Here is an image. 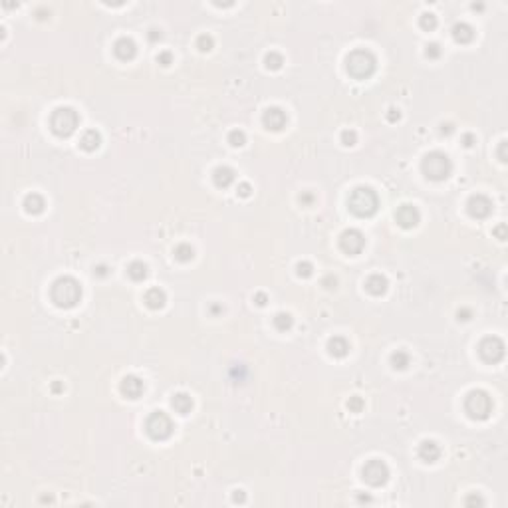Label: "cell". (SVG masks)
Wrapping results in <instances>:
<instances>
[{"instance_id":"6da1fadb","label":"cell","mask_w":508,"mask_h":508,"mask_svg":"<svg viewBox=\"0 0 508 508\" xmlns=\"http://www.w3.org/2000/svg\"><path fill=\"white\" fill-rule=\"evenodd\" d=\"M81 284L74 278V276H60L58 280H54L52 288H50V298L58 308L70 310L76 308L81 300Z\"/></svg>"},{"instance_id":"7a4b0ae2","label":"cell","mask_w":508,"mask_h":508,"mask_svg":"<svg viewBox=\"0 0 508 508\" xmlns=\"http://www.w3.org/2000/svg\"><path fill=\"white\" fill-rule=\"evenodd\" d=\"M348 209L357 218H370L379 209V197L372 187H355L349 193Z\"/></svg>"},{"instance_id":"3957f363","label":"cell","mask_w":508,"mask_h":508,"mask_svg":"<svg viewBox=\"0 0 508 508\" xmlns=\"http://www.w3.org/2000/svg\"><path fill=\"white\" fill-rule=\"evenodd\" d=\"M377 58L365 48H357L346 58V70L353 80H367L375 74Z\"/></svg>"},{"instance_id":"277c9868","label":"cell","mask_w":508,"mask_h":508,"mask_svg":"<svg viewBox=\"0 0 508 508\" xmlns=\"http://www.w3.org/2000/svg\"><path fill=\"white\" fill-rule=\"evenodd\" d=\"M421 171H423V175L427 177L429 181L441 183V181H445V179L451 177V173H453V161L449 159V155L443 153V151H431V153H427L423 157Z\"/></svg>"},{"instance_id":"5b68a950","label":"cell","mask_w":508,"mask_h":508,"mask_svg":"<svg viewBox=\"0 0 508 508\" xmlns=\"http://www.w3.org/2000/svg\"><path fill=\"white\" fill-rule=\"evenodd\" d=\"M80 127V115L74 107H56L50 115V129L56 137H70Z\"/></svg>"},{"instance_id":"8992f818","label":"cell","mask_w":508,"mask_h":508,"mask_svg":"<svg viewBox=\"0 0 508 508\" xmlns=\"http://www.w3.org/2000/svg\"><path fill=\"white\" fill-rule=\"evenodd\" d=\"M492 407H494L492 397H490L484 389H473V391H469L467 397H465V413H467L471 419H475V421H484V419H488L490 413H492Z\"/></svg>"},{"instance_id":"52a82bcc","label":"cell","mask_w":508,"mask_h":508,"mask_svg":"<svg viewBox=\"0 0 508 508\" xmlns=\"http://www.w3.org/2000/svg\"><path fill=\"white\" fill-rule=\"evenodd\" d=\"M175 431V425L171 421V417L163 411H155L147 417L145 421V433L153 439V441H167Z\"/></svg>"},{"instance_id":"ba28073f","label":"cell","mask_w":508,"mask_h":508,"mask_svg":"<svg viewBox=\"0 0 508 508\" xmlns=\"http://www.w3.org/2000/svg\"><path fill=\"white\" fill-rule=\"evenodd\" d=\"M504 353H506V346L496 336H486L479 344V355L484 363H498L504 359Z\"/></svg>"},{"instance_id":"9c48e42d","label":"cell","mask_w":508,"mask_h":508,"mask_svg":"<svg viewBox=\"0 0 508 508\" xmlns=\"http://www.w3.org/2000/svg\"><path fill=\"white\" fill-rule=\"evenodd\" d=\"M363 481L370 486H383L389 481V467L379 458L367 460L363 465Z\"/></svg>"},{"instance_id":"30bf717a","label":"cell","mask_w":508,"mask_h":508,"mask_svg":"<svg viewBox=\"0 0 508 508\" xmlns=\"http://www.w3.org/2000/svg\"><path fill=\"white\" fill-rule=\"evenodd\" d=\"M340 248H342V252H346L349 256L359 254V252L365 248V237H363V233L357 230V228H348V230H344L342 237H340Z\"/></svg>"},{"instance_id":"8fae6325","label":"cell","mask_w":508,"mask_h":508,"mask_svg":"<svg viewBox=\"0 0 508 508\" xmlns=\"http://www.w3.org/2000/svg\"><path fill=\"white\" fill-rule=\"evenodd\" d=\"M492 201L486 197V195H473L471 199H469V203H467V211L469 214L473 216V218H477V220H482V218H488L490 214H492Z\"/></svg>"},{"instance_id":"7c38bea8","label":"cell","mask_w":508,"mask_h":508,"mask_svg":"<svg viewBox=\"0 0 508 508\" xmlns=\"http://www.w3.org/2000/svg\"><path fill=\"white\" fill-rule=\"evenodd\" d=\"M395 220H397V224H399L401 228L411 230V228H415V226L419 224L421 213H419V209L413 207V205H401V207L397 209V213H395Z\"/></svg>"},{"instance_id":"4fadbf2b","label":"cell","mask_w":508,"mask_h":508,"mask_svg":"<svg viewBox=\"0 0 508 508\" xmlns=\"http://www.w3.org/2000/svg\"><path fill=\"white\" fill-rule=\"evenodd\" d=\"M262 123L270 131H282L286 127V123H288L286 111L282 107H268L264 111V115H262Z\"/></svg>"},{"instance_id":"5bb4252c","label":"cell","mask_w":508,"mask_h":508,"mask_svg":"<svg viewBox=\"0 0 508 508\" xmlns=\"http://www.w3.org/2000/svg\"><path fill=\"white\" fill-rule=\"evenodd\" d=\"M121 393L127 397V399H139L145 391V383L139 375H125L121 379V385H119Z\"/></svg>"},{"instance_id":"9a60e30c","label":"cell","mask_w":508,"mask_h":508,"mask_svg":"<svg viewBox=\"0 0 508 508\" xmlns=\"http://www.w3.org/2000/svg\"><path fill=\"white\" fill-rule=\"evenodd\" d=\"M113 54H115L119 60H123V62L133 60L135 56H137V44H135L131 38L123 36V38H119V40L113 44Z\"/></svg>"},{"instance_id":"2e32d148","label":"cell","mask_w":508,"mask_h":508,"mask_svg":"<svg viewBox=\"0 0 508 508\" xmlns=\"http://www.w3.org/2000/svg\"><path fill=\"white\" fill-rule=\"evenodd\" d=\"M349 342L344 338V336H334V338H330L328 340V353L332 355V357H338V359H344L346 355L349 353Z\"/></svg>"},{"instance_id":"e0dca14e","label":"cell","mask_w":508,"mask_h":508,"mask_svg":"<svg viewBox=\"0 0 508 508\" xmlns=\"http://www.w3.org/2000/svg\"><path fill=\"white\" fill-rule=\"evenodd\" d=\"M235 179H237V173L230 169V167H226V165H222V167H216L213 171V181L216 187L220 189H226L230 187L233 183H235Z\"/></svg>"},{"instance_id":"ac0fdd59","label":"cell","mask_w":508,"mask_h":508,"mask_svg":"<svg viewBox=\"0 0 508 508\" xmlns=\"http://www.w3.org/2000/svg\"><path fill=\"white\" fill-rule=\"evenodd\" d=\"M143 302H145V306L149 310H161L167 304V294L161 288H149L143 296Z\"/></svg>"},{"instance_id":"d6986e66","label":"cell","mask_w":508,"mask_h":508,"mask_svg":"<svg viewBox=\"0 0 508 508\" xmlns=\"http://www.w3.org/2000/svg\"><path fill=\"white\" fill-rule=\"evenodd\" d=\"M387 288H389V282L383 274H372L365 280V290L372 296H383L387 292Z\"/></svg>"},{"instance_id":"ffe728a7","label":"cell","mask_w":508,"mask_h":508,"mask_svg":"<svg viewBox=\"0 0 508 508\" xmlns=\"http://www.w3.org/2000/svg\"><path fill=\"white\" fill-rule=\"evenodd\" d=\"M417 455L423 463H435L441 456V447L435 441H423L417 449Z\"/></svg>"},{"instance_id":"44dd1931","label":"cell","mask_w":508,"mask_h":508,"mask_svg":"<svg viewBox=\"0 0 508 508\" xmlns=\"http://www.w3.org/2000/svg\"><path fill=\"white\" fill-rule=\"evenodd\" d=\"M46 209V199L38 193H30L24 197V211L28 214H42Z\"/></svg>"},{"instance_id":"7402d4cb","label":"cell","mask_w":508,"mask_h":508,"mask_svg":"<svg viewBox=\"0 0 508 508\" xmlns=\"http://www.w3.org/2000/svg\"><path fill=\"white\" fill-rule=\"evenodd\" d=\"M100 145H102V133H100V131H96V129H87V131H83V133H81L80 147L83 149V151L91 153V151H96Z\"/></svg>"},{"instance_id":"603a6c76","label":"cell","mask_w":508,"mask_h":508,"mask_svg":"<svg viewBox=\"0 0 508 508\" xmlns=\"http://www.w3.org/2000/svg\"><path fill=\"white\" fill-rule=\"evenodd\" d=\"M453 38L458 44H471L475 40V28L467 22H458L453 28Z\"/></svg>"},{"instance_id":"cb8c5ba5","label":"cell","mask_w":508,"mask_h":508,"mask_svg":"<svg viewBox=\"0 0 508 508\" xmlns=\"http://www.w3.org/2000/svg\"><path fill=\"white\" fill-rule=\"evenodd\" d=\"M171 407L179 413V415H189L191 409H193V397L189 393H175L173 399H171Z\"/></svg>"},{"instance_id":"d4e9b609","label":"cell","mask_w":508,"mask_h":508,"mask_svg":"<svg viewBox=\"0 0 508 508\" xmlns=\"http://www.w3.org/2000/svg\"><path fill=\"white\" fill-rule=\"evenodd\" d=\"M127 274H129V278L135 280V282H143V280L147 278L149 270H147V264H145V262H141V260H133V262L127 266Z\"/></svg>"},{"instance_id":"484cf974","label":"cell","mask_w":508,"mask_h":508,"mask_svg":"<svg viewBox=\"0 0 508 508\" xmlns=\"http://www.w3.org/2000/svg\"><path fill=\"white\" fill-rule=\"evenodd\" d=\"M409 363H411V355H409L407 351L397 349V351L391 353V367H393V370H407Z\"/></svg>"},{"instance_id":"4316f807","label":"cell","mask_w":508,"mask_h":508,"mask_svg":"<svg viewBox=\"0 0 508 508\" xmlns=\"http://www.w3.org/2000/svg\"><path fill=\"white\" fill-rule=\"evenodd\" d=\"M175 258L179 260V262H191L193 258H195V250H193V246L187 244V242H181V244H177L175 246Z\"/></svg>"},{"instance_id":"83f0119b","label":"cell","mask_w":508,"mask_h":508,"mask_svg":"<svg viewBox=\"0 0 508 508\" xmlns=\"http://www.w3.org/2000/svg\"><path fill=\"white\" fill-rule=\"evenodd\" d=\"M292 324H294V320H292V316L288 312H278L274 316V328L278 332H288L292 328Z\"/></svg>"},{"instance_id":"f1b7e54d","label":"cell","mask_w":508,"mask_h":508,"mask_svg":"<svg viewBox=\"0 0 508 508\" xmlns=\"http://www.w3.org/2000/svg\"><path fill=\"white\" fill-rule=\"evenodd\" d=\"M282 64H284V58H282V54L268 52L266 56H264V66H266L268 70H272V72L280 70V68H282Z\"/></svg>"},{"instance_id":"f546056e","label":"cell","mask_w":508,"mask_h":508,"mask_svg":"<svg viewBox=\"0 0 508 508\" xmlns=\"http://www.w3.org/2000/svg\"><path fill=\"white\" fill-rule=\"evenodd\" d=\"M419 26L423 28L425 32H431L437 28V16L433 12H423L421 18H419Z\"/></svg>"},{"instance_id":"4dcf8cb0","label":"cell","mask_w":508,"mask_h":508,"mask_svg":"<svg viewBox=\"0 0 508 508\" xmlns=\"http://www.w3.org/2000/svg\"><path fill=\"white\" fill-rule=\"evenodd\" d=\"M214 46V40L213 36H209V34H201L199 38H197V48L201 50V52H211Z\"/></svg>"},{"instance_id":"1f68e13d","label":"cell","mask_w":508,"mask_h":508,"mask_svg":"<svg viewBox=\"0 0 508 508\" xmlns=\"http://www.w3.org/2000/svg\"><path fill=\"white\" fill-rule=\"evenodd\" d=\"M296 274H298L300 278H310V276L314 274V264L308 262V260L298 262V264H296Z\"/></svg>"},{"instance_id":"d6a6232c","label":"cell","mask_w":508,"mask_h":508,"mask_svg":"<svg viewBox=\"0 0 508 508\" xmlns=\"http://www.w3.org/2000/svg\"><path fill=\"white\" fill-rule=\"evenodd\" d=\"M228 143H230L233 147H242V145L246 143V135H244V131H241V129L230 131V133H228Z\"/></svg>"},{"instance_id":"836d02e7","label":"cell","mask_w":508,"mask_h":508,"mask_svg":"<svg viewBox=\"0 0 508 508\" xmlns=\"http://www.w3.org/2000/svg\"><path fill=\"white\" fill-rule=\"evenodd\" d=\"M363 407H365V403H363L361 397H357V395H355V397H349V401H348L349 413H361Z\"/></svg>"},{"instance_id":"e575fe53","label":"cell","mask_w":508,"mask_h":508,"mask_svg":"<svg viewBox=\"0 0 508 508\" xmlns=\"http://www.w3.org/2000/svg\"><path fill=\"white\" fill-rule=\"evenodd\" d=\"M342 143H344L346 147H353V145L357 143V133H355L353 129H344V131H342Z\"/></svg>"},{"instance_id":"d590c367","label":"cell","mask_w":508,"mask_h":508,"mask_svg":"<svg viewBox=\"0 0 508 508\" xmlns=\"http://www.w3.org/2000/svg\"><path fill=\"white\" fill-rule=\"evenodd\" d=\"M441 54H443V50H441L439 44H429L427 50H425V56L429 60H437V58H441Z\"/></svg>"},{"instance_id":"8d00e7d4","label":"cell","mask_w":508,"mask_h":508,"mask_svg":"<svg viewBox=\"0 0 508 508\" xmlns=\"http://www.w3.org/2000/svg\"><path fill=\"white\" fill-rule=\"evenodd\" d=\"M484 506V500H482V496L479 494H471V496H467L465 498V506Z\"/></svg>"},{"instance_id":"74e56055","label":"cell","mask_w":508,"mask_h":508,"mask_svg":"<svg viewBox=\"0 0 508 508\" xmlns=\"http://www.w3.org/2000/svg\"><path fill=\"white\" fill-rule=\"evenodd\" d=\"M157 62H159L161 66H165V68H167V66H171V64H173V54L171 52H161L159 56H157Z\"/></svg>"},{"instance_id":"f35d334b","label":"cell","mask_w":508,"mask_h":508,"mask_svg":"<svg viewBox=\"0 0 508 508\" xmlns=\"http://www.w3.org/2000/svg\"><path fill=\"white\" fill-rule=\"evenodd\" d=\"M250 193H252V187H250L248 183H241V185L237 187V195H239V197H242V199L250 197Z\"/></svg>"},{"instance_id":"ab89813d","label":"cell","mask_w":508,"mask_h":508,"mask_svg":"<svg viewBox=\"0 0 508 508\" xmlns=\"http://www.w3.org/2000/svg\"><path fill=\"white\" fill-rule=\"evenodd\" d=\"M321 284H324L328 290H336V286H338V278H336V276H326V278L321 280Z\"/></svg>"},{"instance_id":"60d3db41","label":"cell","mask_w":508,"mask_h":508,"mask_svg":"<svg viewBox=\"0 0 508 508\" xmlns=\"http://www.w3.org/2000/svg\"><path fill=\"white\" fill-rule=\"evenodd\" d=\"M399 117H401L399 109H395V107H389V111H387V119H389L391 123H395V121H399Z\"/></svg>"},{"instance_id":"b9f144b4","label":"cell","mask_w":508,"mask_h":508,"mask_svg":"<svg viewBox=\"0 0 508 508\" xmlns=\"http://www.w3.org/2000/svg\"><path fill=\"white\" fill-rule=\"evenodd\" d=\"M300 203H302L304 207H310V205L314 203V195H312V193H302V195H300Z\"/></svg>"},{"instance_id":"7bdbcfd3","label":"cell","mask_w":508,"mask_h":508,"mask_svg":"<svg viewBox=\"0 0 508 508\" xmlns=\"http://www.w3.org/2000/svg\"><path fill=\"white\" fill-rule=\"evenodd\" d=\"M254 302H256V306H266V302H268V296L264 294V292H258V294H254Z\"/></svg>"},{"instance_id":"ee69618b","label":"cell","mask_w":508,"mask_h":508,"mask_svg":"<svg viewBox=\"0 0 508 508\" xmlns=\"http://www.w3.org/2000/svg\"><path fill=\"white\" fill-rule=\"evenodd\" d=\"M456 316H458V320L467 321V320H471V316H473V312H471V310H469V308H460V310H458V314H456Z\"/></svg>"},{"instance_id":"f6af8a7d","label":"cell","mask_w":508,"mask_h":508,"mask_svg":"<svg viewBox=\"0 0 508 508\" xmlns=\"http://www.w3.org/2000/svg\"><path fill=\"white\" fill-rule=\"evenodd\" d=\"M233 502H239V504H244V502H246L244 490H235V494H233Z\"/></svg>"},{"instance_id":"bcb514c9","label":"cell","mask_w":508,"mask_h":508,"mask_svg":"<svg viewBox=\"0 0 508 508\" xmlns=\"http://www.w3.org/2000/svg\"><path fill=\"white\" fill-rule=\"evenodd\" d=\"M506 141H500V147H498V159L502 163H506Z\"/></svg>"},{"instance_id":"7dc6e473","label":"cell","mask_w":508,"mask_h":508,"mask_svg":"<svg viewBox=\"0 0 508 508\" xmlns=\"http://www.w3.org/2000/svg\"><path fill=\"white\" fill-rule=\"evenodd\" d=\"M496 237L500 239V241H506V224H500V226H496Z\"/></svg>"},{"instance_id":"c3c4849f","label":"cell","mask_w":508,"mask_h":508,"mask_svg":"<svg viewBox=\"0 0 508 508\" xmlns=\"http://www.w3.org/2000/svg\"><path fill=\"white\" fill-rule=\"evenodd\" d=\"M161 36H163V34H161V30H157V28H151V30H149V40H151V42L161 40Z\"/></svg>"},{"instance_id":"681fc988","label":"cell","mask_w":508,"mask_h":508,"mask_svg":"<svg viewBox=\"0 0 508 508\" xmlns=\"http://www.w3.org/2000/svg\"><path fill=\"white\" fill-rule=\"evenodd\" d=\"M453 131H455V129H453V125H451V123H447V125L443 123V125H441V133L443 135H451Z\"/></svg>"},{"instance_id":"f907efd6","label":"cell","mask_w":508,"mask_h":508,"mask_svg":"<svg viewBox=\"0 0 508 508\" xmlns=\"http://www.w3.org/2000/svg\"><path fill=\"white\" fill-rule=\"evenodd\" d=\"M463 141H465V147H471V145L475 143V137H473L471 133H467L465 137H463Z\"/></svg>"},{"instance_id":"816d5d0a","label":"cell","mask_w":508,"mask_h":508,"mask_svg":"<svg viewBox=\"0 0 508 508\" xmlns=\"http://www.w3.org/2000/svg\"><path fill=\"white\" fill-rule=\"evenodd\" d=\"M94 274H98V276H106V274H107V268H106V266H98V268H94Z\"/></svg>"},{"instance_id":"f5cc1de1","label":"cell","mask_w":508,"mask_h":508,"mask_svg":"<svg viewBox=\"0 0 508 508\" xmlns=\"http://www.w3.org/2000/svg\"><path fill=\"white\" fill-rule=\"evenodd\" d=\"M62 389H64V387H62V383H58V381H56V383L52 385V391H54V393H60Z\"/></svg>"},{"instance_id":"db71d44e","label":"cell","mask_w":508,"mask_h":508,"mask_svg":"<svg viewBox=\"0 0 508 508\" xmlns=\"http://www.w3.org/2000/svg\"><path fill=\"white\" fill-rule=\"evenodd\" d=\"M359 502H372V498L370 496H359Z\"/></svg>"},{"instance_id":"11a10c76","label":"cell","mask_w":508,"mask_h":508,"mask_svg":"<svg viewBox=\"0 0 508 508\" xmlns=\"http://www.w3.org/2000/svg\"><path fill=\"white\" fill-rule=\"evenodd\" d=\"M211 310H213L214 314H216V312H222V308H220V306H213V308H211Z\"/></svg>"}]
</instances>
